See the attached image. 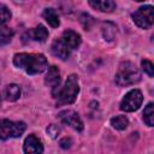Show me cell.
<instances>
[{
  "mask_svg": "<svg viewBox=\"0 0 154 154\" xmlns=\"http://www.w3.org/2000/svg\"><path fill=\"white\" fill-rule=\"evenodd\" d=\"M141 79V72L131 61H123L116 73V83L119 87H128Z\"/></svg>",
  "mask_w": 154,
  "mask_h": 154,
  "instance_id": "cell-3",
  "label": "cell"
},
{
  "mask_svg": "<svg viewBox=\"0 0 154 154\" xmlns=\"http://www.w3.org/2000/svg\"><path fill=\"white\" fill-rule=\"evenodd\" d=\"M89 5L93 8L99 10L101 12H112L116 8V2L114 1H111V0H100V1H93V0H90L89 1Z\"/></svg>",
  "mask_w": 154,
  "mask_h": 154,
  "instance_id": "cell-12",
  "label": "cell"
},
{
  "mask_svg": "<svg viewBox=\"0 0 154 154\" xmlns=\"http://www.w3.org/2000/svg\"><path fill=\"white\" fill-rule=\"evenodd\" d=\"M13 64L29 75L41 73L47 69V59L40 53H17L13 57Z\"/></svg>",
  "mask_w": 154,
  "mask_h": 154,
  "instance_id": "cell-1",
  "label": "cell"
},
{
  "mask_svg": "<svg viewBox=\"0 0 154 154\" xmlns=\"http://www.w3.org/2000/svg\"><path fill=\"white\" fill-rule=\"evenodd\" d=\"M31 36H32V38H34L35 41L43 42V41H46L47 37H48V30H47L43 25L40 24V25H37L36 28L32 29V31H31Z\"/></svg>",
  "mask_w": 154,
  "mask_h": 154,
  "instance_id": "cell-15",
  "label": "cell"
},
{
  "mask_svg": "<svg viewBox=\"0 0 154 154\" xmlns=\"http://www.w3.org/2000/svg\"><path fill=\"white\" fill-rule=\"evenodd\" d=\"M142 101H143V95L141 90L132 89L128 94H125V96L120 101V109L125 112H134L140 108Z\"/></svg>",
  "mask_w": 154,
  "mask_h": 154,
  "instance_id": "cell-6",
  "label": "cell"
},
{
  "mask_svg": "<svg viewBox=\"0 0 154 154\" xmlns=\"http://www.w3.org/2000/svg\"><path fill=\"white\" fill-rule=\"evenodd\" d=\"M11 19V11L4 4H0V26Z\"/></svg>",
  "mask_w": 154,
  "mask_h": 154,
  "instance_id": "cell-19",
  "label": "cell"
},
{
  "mask_svg": "<svg viewBox=\"0 0 154 154\" xmlns=\"http://www.w3.org/2000/svg\"><path fill=\"white\" fill-rule=\"evenodd\" d=\"M25 131V123L23 122H12L8 119L0 120V140L18 138Z\"/></svg>",
  "mask_w": 154,
  "mask_h": 154,
  "instance_id": "cell-4",
  "label": "cell"
},
{
  "mask_svg": "<svg viewBox=\"0 0 154 154\" xmlns=\"http://www.w3.org/2000/svg\"><path fill=\"white\" fill-rule=\"evenodd\" d=\"M79 22L82 23V25H83V28H84L85 30H89V29H90V26H91V25H93V23H94L93 18H91L89 14H87V13L81 14V17H79Z\"/></svg>",
  "mask_w": 154,
  "mask_h": 154,
  "instance_id": "cell-20",
  "label": "cell"
},
{
  "mask_svg": "<svg viewBox=\"0 0 154 154\" xmlns=\"http://www.w3.org/2000/svg\"><path fill=\"white\" fill-rule=\"evenodd\" d=\"M4 95H5V99L6 100H8V101H16L20 96V88H19V85L18 84H14V83L6 85L5 91H4Z\"/></svg>",
  "mask_w": 154,
  "mask_h": 154,
  "instance_id": "cell-13",
  "label": "cell"
},
{
  "mask_svg": "<svg viewBox=\"0 0 154 154\" xmlns=\"http://www.w3.org/2000/svg\"><path fill=\"white\" fill-rule=\"evenodd\" d=\"M45 82H46V84L48 87L52 88V95H54L58 91L59 85H60V71H59V69L57 66L53 65V66L48 67Z\"/></svg>",
  "mask_w": 154,
  "mask_h": 154,
  "instance_id": "cell-9",
  "label": "cell"
},
{
  "mask_svg": "<svg viewBox=\"0 0 154 154\" xmlns=\"http://www.w3.org/2000/svg\"><path fill=\"white\" fill-rule=\"evenodd\" d=\"M132 20L134 23L142 28V29H149L154 23V8L150 5L141 6L138 10H136L132 13Z\"/></svg>",
  "mask_w": 154,
  "mask_h": 154,
  "instance_id": "cell-5",
  "label": "cell"
},
{
  "mask_svg": "<svg viewBox=\"0 0 154 154\" xmlns=\"http://www.w3.org/2000/svg\"><path fill=\"white\" fill-rule=\"evenodd\" d=\"M78 93H79L78 76L72 73L65 81L64 87L61 89H58V91L53 96L57 99V105L61 106V105H70L75 102Z\"/></svg>",
  "mask_w": 154,
  "mask_h": 154,
  "instance_id": "cell-2",
  "label": "cell"
},
{
  "mask_svg": "<svg viewBox=\"0 0 154 154\" xmlns=\"http://www.w3.org/2000/svg\"><path fill=\"white\" fill-rule=\"evenodd\" d=\"M13 37V30L1 25L0 26V46H5L7 43H10V41Z\"/></svg>",
  "mask_w": 154,
  "mask_h": 154,
  "instance_id": "cell-17",
  "label": "cell"
},
{
  "mask_svg": "<svg viewBox=\"0 0 154 154\" xmlns=\"http://www.w3.org/2000/svg\"><path fill=\"white\" fill-rule=\"evenodd\" d=\"M42 17L46 19V22H47L52 28H58L59 24H60L58 13H57L55 10H53V8H46V10L42 12Z\"/></svg>",
  "mask_w": 154,
  "mask_h": 154,
  "instance_id": "cell-14",
  "label": "cell"
},
{
  "mask_svg": "<svg viewBox=\"0 0 154 154\" xmlns=\"http://www.w3.org/2000/svg\"><path fill=\"white\" fill-rule=\"evenodd\" d=\"M111 125L117 130H125L129 125V120L125 116H116L111 119Z\"/></svg>",
  "mask_w": 154,
  "mask_h": 154,
  "instance_id": "cell-16",
  "label": "cell"
},
{
  "mask_svg": "<svg viewBox=\"0 0 154 154\" xmlns=\"http://www.w3.org/2000/svg\"><path fill=\"white\" fill-rule=\"evenodd\" d=\"M71 144H72V141H71L70 138H67V137H65V138H63V140L60 141V146H61L63 148H65V149L70 148Z\"/></svg>",
  "mask_w": 154,
  "mask_h": 154,
  "instance_id": "cell-22",
  "label": "cell"
},
{
  "mask_svg": "<svg viewBox=\"0 0 154 154\" xmlns=\"http://www.w3.org/2000/svg\"><path fill=\"white\" fill-rule=\"evenodd\" d=\"M24 154H42L43 153V144L40 138H37L34 134L29 135L23 144Z\"/></svg>",
  "mask_w": 154,
  "mask_h": 154,
  "instance_id": "cell-8",
  "label": "cell"
},
{
  "mask_svg": "<svg viewBox=\"0 0 154 154\" xmlns=\"http://www.w3.org/2000/svg\"><path fill=\"white\" fill-rule=\"evenodd\" d=\"M143 120L148 126H153L154 124V111H153V102H149L144 111H143Z\"/></svg>",
  "mask_w": 154,
  "mask_h": 154,
  "instance_id": "cell-18",
  "label": "cell"
},
{
  "mask_svg": "<svg viewBox=\"0 0 154 154\" xmlns=\"http://www.w3.org/2000/svg\"><path fill=\"white\" fill-rule=\"evenodd\" d=\"M61 40L64 41V43L70 48V49H77L81 45V36L79 34H77L73 30H65L63 32V37Z\"/></svg>",
  "mask_w": 154,
  "mask_h": 154,
  "instance_id": "cell-11",
  "label": "cell"
},
{
  "mask_svg": "<svg viewBox=\"0 0 154 154\" xmlns=\"http://www.w3.org/2000/svg\"><path fill=\"white\" fill-rule=\"evenodd\" d=\"M51 49H52V53L55 57H58V58H60L63 60H65V59H67L70 57V48L64 43V41L61 38L54 40L53 43H52Z\"/></svg>",
  "mask_w": 154,
  "mask_h": 154,
  "instance_id": "cell-10",
  "label": "cell"
},
{
  "mask_svg": "<svg viewBox=\"0 0 154 154\" xmlns=\"http://www.w3.org/2000/svg\"><path fill=\"white\" fill-rule=\"evenodd\" d=\"M141 65H142V69H143V71L149 76V77H153L154 76V67H153V64H152V61H149V60H142L141 61Z\"/></svg>",
  "mask_w": 154,
  "mask_h": 154,
  "instance_id": "cell-21",
  "label": "cell"
},
{
  "mask_svg": "<svg viewBox=\"0 0 154 154\" xmlns=\"http://www.w3.org/2000/svg\"><path fill=\"white\" fill-rule=\"evenodd\" d=\"M58 117L64 124L71 126L72 129H75L77 131L83 130V122L77 112L71 111V109H65V111H61Z\"/></svg>",
  "mask_w": 154,
  "mask_h": 154,
  "instance_id": "cell-7",
  "label": "cell"
}]
</instances>
